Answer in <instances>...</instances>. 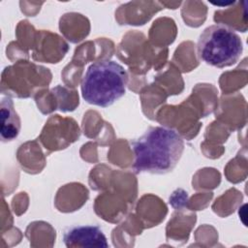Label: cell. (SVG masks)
I'll use <instances>...</instances> for the list:
<instances>
[{
    "label": "cell",
    "instance_id": "3957f363",
    "mask_svg": "<svg viewBox=\"0 0 248 248\" xmlns=\"http://www.w3.org/2000/svg\"><path fill=\"white\" fill-rule=\"evenodd\" d=\"M243 52L241 38L223 24L206 27L197 43V55L205 64L225 68L235 64Z\"/></svg>",
    "mask_w": 248,
    "mask_h": 248
},
{
    "label": "cell",
    "instance_id": "277c9868",
    "mask_svg": "<svg viewBox=\"0 0 248 248\" xmlns=\"http://www.w3.org/2000/svg\"><path fill=\"white\" fill-rule=\"evenodd\" d=\"M63 241L68 248L78 247H108L107 237L97 226L84 225L67 229L63 234Z\"/></svg>",
    "mask_w": 248,
    "mask_h": 248
},
{
    "label": "cell",
    "instance_id": "7a4b0ae2",
    "mask_svg": "<svg viewBox=\"0 0 248 248\" xmlns=\"http://www.w3.org/2000/svg\"><path fill=\"white\" fill-rule=\"evenodd\" d=\"M128 75L124 67L110 60L91 64L80 82L81 96L90 105L108 108L126 92Z\"/></svg>",
    "mask_w": 248,
    "mask_h": 248
},
{
    "label": "cell",
    "instance_id": "5b68a950",
    "mask_svg": "<svg viewBox=\"0 0 248 248\" xmlns=\"http://www.w3.org/2000/svg\"><path fill=\"white\" fill-rule=\"evenodd\" d=\"M1 114V140L8 142L15 140L20 132V118L16 111L10 97L3 98L0 106Z\"/></svg>",
    "mask_w": 248,
    "mask_h": 248
},
{
    "label": "cell",
    "instance_id": "6da1fadb",
    "mask_svg": "<svg viewBox=\"0 0 248 248\" xmlns=\"http://www.w3.org/2000/svg\"><path fill=\"white\" fill-rule=\"evenodd\" d=\"M131 146L137 173L165 174L173 170L180 161L184 140L175 130L156 126L148 128Z\"/></svg>",
    "mask_w": 248,
    "mask_h": 248
}]
</instances>
